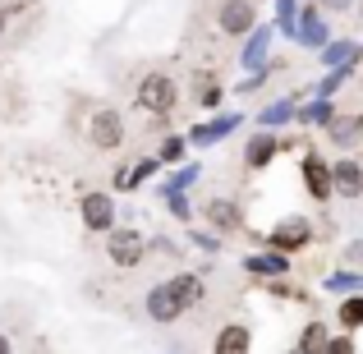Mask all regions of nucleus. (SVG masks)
<instances>
[{"label":"nucleus","mask_w":363,"mask_h":354,"mask_svg":"<svg viewBox=\"0 0 363 354\" xmlns=\"http://www.w3.org/2000/svg\"><path fill=\"white\" fill-rule=\"evenodd\" d=\"M133 106L147 111V116H170L179 106V83L170 74H147V79L133 88Z\"/></svg>","instance_id":"f257e3e1"},{"label":"nucleus","mask_w":363,"mask_h":354,"mask_svg":"<svg viewBox=\"0 0 363 354\" xmlns=\"http://www.w3.org/2000/svg\"><path fill=\"white\" fill-rule=\"evenodd\" d=\"M88 143H92L97 152H116L120 143H124V120H120V111L101 106L97 116L88 120Z\"/></svg>","instance_id":"f03ea898"},{"label":"nucleus","mask_w":363,"mask_h":354,"mask_svg":"<svg viewBox=\"0 0 363 354\" xmlns=\"http://www.w3.org/2000/svg\"><path fill=\"white\" fill-rule=\"evenodd\" d=\"M79 216H83V226H88L92 235L116 231V198L111 194H83L79 198Z\"/></svg>","instance_id":"7ed1b4c3"},{"label":"nucleus","mask_w":363,"mask_h":354,"mask_svg":"<svg viewBox=\"0 0 363 354\" xmlns=\"http://www.w3.org/2000/svg\"><path fill=\"white\" fill-rule=\"evenodd\" d=\"M143 231H129V226H124V231H106V258L116 267H138L143 262Z\"/></svg>","instance_id":"20e7f679"},{"label":"nucleus","mask_w":363,"mask_h":354,"mask_svg":"<svg viewBox=\"0 0 363 354\" xmlns=\"http://www.w3.org/2000/svg\"><path fill=\"white\" fill-rule=\"evenodd\" d=\"M143 313H147L152 322H161V327H166V322H179V304H175V294H170V285L161 281V285H152L147 290V299H143Z\"/></svg>","instance_id":"39448f33"},{"label":"nucleus","mask_w":363,"mask_h":354,"mask_svg":"<svg viewBox=\"0 0 363 354\" xmlns=\"http://www.w3.org/2000/svg\"><path fill=\"white\" fill-rule=\"evenodd\" d=\"M216 23H221L225 37H244L253 33V0H225L221 14H216Z\"/></svg>","instance_id":"423d86ee"},{"label":"nucleus","mask_w":363,"mask_h":354,"mask_svg":"<svg viewBox=\"0 0 363 354\" xmlns=\"http://www.w3.org/2000/svg\"><path fill=\"white\" fill-rule=\"evenodd\" d=\"M331 194L340 198H363V170L354 157H340L336 166H331Z\"/></svg>","instance_id":"0eeeda50"},{"label":"nucleus","mask_w":363,"mask_h":354,"mask_svg":"<svg viewBox=\"0 0 363 354\" xmlns=\"http://www.w3.org/2000/svg\"><path fill=\"white\" fill-rule=\"evenodd\" d=\"M248 350H253V331H248L244 322H230V327L216 331L212 354H248Z\"/></svg>","instance_id":"6e6552de"},{"label":"nucleus","mask_w":363,"mask_h":354,"mask_svg":"<svg viewBox=\"0 0 363 354\" xmlns=\"http://www.w3.org/2000/svg\"><path fill=\"white\" fill-rule=\"evenodd\" d=\"M272 244L281 248V253H294V248H303L308 244V221L303 216H290V221H281L272 231Z\"/></svg>","instance_id":"1a4fd4ad"},{"label":"nucleus","mask_w":363,"mask_h":354,"mask_svg":"<svg viewBox=\"0 0 363 354\" xmlns=\"http://www.w3.org/2000/svg\"><path fill=\"white\" fill-rule=\"evenodd\" d=\"M207 221H212L221 235H235V231L244 226V221H240V207H235L230 198H212V203H207Z\"/></svg>","instance_id":"9d476101"},{"label":"nucleus","mask_w":363,"mask_h":354,"mask_svg":"<svg viewBox=\"0 0 363 354\" xmlns=\"http://www.w3.org/2000/svg\"><path fill=\"white\" fill-rule=\"evenodd\" d=\"M166 285H170V294H175V304H179L184 313L194 309L198 299H203V276H189V272H184V276H170Z\"/></svg>","instance_id":"9b49d317"},{"label":"nucleus","mask_w":363,"mask_h":354,"mask_svg":"<svg viewBox=\"0 0 363 354\" xmlns=\"http://www.w3.org/2000/svg\"><path fill=\"white\" fill-rule=\"evenodd\" d=\"M303 175H308V194H313V198H331V170L322 166L318 157L303 161Z\"/></svg>","instance_id":"f8f14e48"},{"label":"nucleus","mask_w":363,"mask_h":354,"mask_svg":"<svg viewBox=\"0 0 363 354\" xmlns=\"http://www.w3.org/2000/svg\"><path fill=\"white\" fill-rule=\"evenodd\" d=\"M272 152H276L272 138H253V143H248V152H244V161H248V166H267V161H272Z\"/></svg>","instance_id":"ddd939ff"},{"label":"nucleus","mask_w":363,"mask_h":354,"mask_svg":"<svg viewBox=\"0 0 363 354\" xmlns=\"http://www.w3.org/2000/svg\"><path fill=\"white\" fill-rule=\"evenodd\" d=\"M322 345H327V327L313 322V327L303 331V354H322Z\"/></svg>","instance_id":"4468645a"},{"label":"nucleus","mask_w":363,"mask_h":354,"mask_svg":"<svg viewBox=\"0 0 363 354\" xmlns=\"http://www.w3.org/2000/svg\"><path fill=\"white\" fill-rule=\"evenodd\" d=\"M331 133H336V143H340V148H354L359 120H336V124H331Z\"/></svg>","instance_id":"2eb2a0df"},{"label":"nucleus","mask_w":363,"mask_h":354,"mask_svg":"<svg viewBox=\"0 0 363 354\" xmlns=\"http://www.w3.org/2000/svg\"><path fill=\"white\" fill-rule=\"evenodd\" d=\"M363 322V299H345L340 304V327H359Z\"/></svg>","instance_id":"dca6fc26"},{"label":"nucleus","mask_w":363,"mask_h":354,"mask_svg":"<svg viewBox=\"0 0 363 354\" xmlns=\"http://www.w3.org/2000/svg\"><path fill=\"white\" fill-rule=\"evenodd\" d=\"M322 354H354V341L350 336H331L327 345H322Z\"/></svg>","instance_id":"f3484780"},{"label":"nucleus","mask_w":363,"mask_h":354,"mask_svg":"<svg viewBox=\"0 0 363 354\" xmlns=\"http://www.w3.org/2000/svg\"><path fill=\"white\" fill-rule=\"evenodd\" d=\"M350 5H354V0H322V9H331V14H345Z\"/></svg>","instance_id":"a211bd4d"},{"label":"nucleus","mask_w":363,"mask_h":354,"mask_svg":"<svg viewBox=\"0 0 363 354\" xmlns=\"http://www.w3.org/2000/svg\"><path fill=\"white\" fill-rule=\"evenodd\" d=\"M203 101H207V106H216V101H221V88H212V83H207V88H203Z\"/></svg>","instance_id":"6ab92c4d"},{"label":"nucleus","mask_w":363,"mask_h":354,"mask_svg":"<svg viewBox=\"0 0 363 354\" xmlns=\"http://www.w3.org/2000/svg\"><path fill=\"white\" fill-rule=\"evenodd\" d=\"M0 354H14V345H9V336L0 331Z\"/></svg>","instance_id":"aec40b11"},{"label":"nucleus","mask_w":363,"mask_h":354,"mask_svg":"<svg viewBox=\"0 0 363 354\" xmlns=\"http://www.w3.org/2000/svg\"><path fill=\"white\" fill-rule=\"evenodd\" d=\"M5 23H9V18H5V9H0V37H5Z\"/></svg>","instance_id":"412c9836"}]
</instances>
